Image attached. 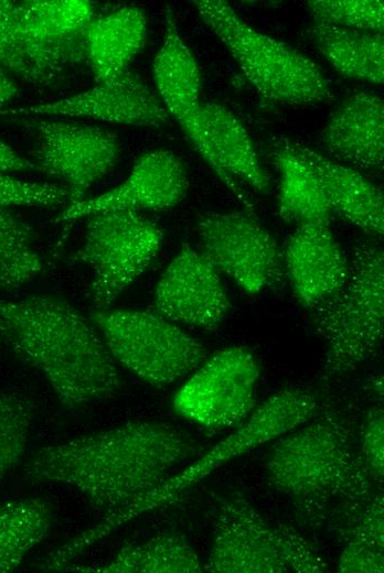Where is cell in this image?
<instances>
[{
	"label": "cell",
	"mask_w": 384,
	"mask_h": 573,
	"mask_svg": "<svg viewBox=\"0 0 384 573\" xmlns=\"http://www.w3.org/2000/svg\"><path fill=\"white\" fill-rule=\"evenodd\" d=\"M360 455L373 480L383 482L384 475V413L381 408L367 411L362 425Z\"/></svg>",
	"instance_id": "32"
},
{
	"label": "cell",
	"mask_w": 384,
	"mask_h": 573,
	"mask_svg": "<svg viewBox=\"0 0 384 573\" xmlns=\"http://www.w3.org/2000/svg\"><path fill=\"white\" fill-rule=\"evenodd\" d=\"M326 149L343 162L382 170L384 102L372 91H358L332 112L322 131Z\"/></svg>",
	"instance_id": "20"
},
{
	"label": "cell",
	"mask_w": 384,
	"mask_h": 573,
	"mask_svg": "<svg viewBox=\"0 0 384 573\" xmlns=\"http://www.w3.org/2000/svg\"><path fill=\"white\" fill-rule=\"evenodd\" d=\"M273 158L279 172L280 218L297 226L330 224L331 209L310 166L279 142Z\"/></svg>",
	"instance_id": "25"
},
{
	"label": "cell",
	"mask_w": 384,
	"mask_h": 573,
	"mask_svg": "<svg viewBox=\"0 0 384 573\" xmlns=\"http://www.w3.org/2000/svg\"><path fill=\"white\" fill-rule=\"evenodd\" d=\"M189 187L186 170L171 151L157 149L140 155L117 186L88 199L72 203L56 218L65 230L76 220L110 209H167L178 205Z\"/></svg>",
	"instance_id": "17"
},
{
	"label": "cell",
	"mask_w": 384,
	"mask_h": 573,
	"mask_svg": "<svg viewBox=\"0 0 384 573\" xmlns=\"http://www.w3.org/2000/svg\"><path fill=\"white\" fill-rule=\"evenodd\" d=\"M278 142L300 156L317 176L331 212L377 236L384 234V197L382 190L354 169L294 142Z\"/></svg>",
	"instance_id": "19"
},
{
	"label": "cell",
	"mask_w": 384,
	"mask_h": 573,
	"mask_svg": "<svg viewBox=\"0 0 384 573\" xmlns=\"http://www.w3.org/2000/svg\"><path fill=\"white\" fill-rule=\"evenodd\" d=\"M0 334L43 375L65 409L105 400L120 387L118 365L99 331L61 296L0 300Z\"/></svg>",
	"instance_id": "2"
},
{
	"label": "cell",
	"mask_w": 384,
	"mask_h": 573,
	"mask_svg": "<svg viewBox=\"0 0 384 573\" xmlns=\"http://www.w3.org/2000/svg\"><path fill=\"white\" fill-rule=\"evenodd\" d=\"M317 417L279 436L265 465L268 483L306 516L365 499L372 479L349 426L334 414Z\"/></svg>",
	"instance_id": "3"
},
{
	"label": "cell",
	"mask_w": 384,
	"mask_h": 573,
	"mask_svg": "<svg viewBox=\"0 0 384 573\" xmlns=\"http://www.w3.org/2000/svg\"><path fill=\"white\" fill-rule=\"evenodd\" d=\"M32 236L30 227L0 239V288H20L42 271L43 261L31 247Z\"/></svg>",
	"instance_id": "29"
},
{
	"label": "cell",
	"mask_w": 384,
	"mask_h": 573,
	"mask_svg": "<svg viewBox=\"0 0 384 573\" xmlns=\"http://www.w3.org/2000/svg\"><path fill=\"white\" fill-rule=\"evenodd\" d=\"M307 32L317 50L340 74L370 84H383V33L317 20Z\"/></svg>",
	"instance_id": "23"
},
{
	"label": "cell",
	"mask_w": 384,
	"mask_h": 573,
	"mask_svg": "<svg viewBox=\"0 0 384 573\" xmlns=\"http://www.w3.org/2000/svg\"><path fill=\"white\" fill-rule=\"evenodd\" d=\"M64 571L100 573H199L200 556L180 532L166 531L141 542L127 543L106 562L67 565Z\"/></svg>",
	"instance_id": "24"
},
{
	"label": "cell",
	"mask_w": 384,
	"mask_h": 573,
	"mask_svg": "<svg viewBox=\"0 0 384 573\" xmlns=\"http://www.w3.org/2000/svg\"><path fill=\"white\" fill-rule=\"evenodd\" d=\"M18 87L14 80L0 68V111L15 97Z\"/></svg>",
	"instance_id": "36"
},
{
	"label": "cell",
	"mask_w": 384,
	"mask_h": 573,
	"mask_svg": "<svg viewBox=\"0 0 384 573\" xmlns=\"http://www.w3.org/2000/svg\"><path fill=\"white\" fill-rule=\"evenodd\" d=\"M201 252L244 291L255 294L279 281L281 256L276 239L254 218L213 213L199 218Z\"/></svg>",
	"instance_id": "12"
},
{
	"label": "cell",
	"mask_w": 384,
	"mask_h": 573,
	"mask_svg": "<svg viewBox=\"0 0 384 573\" xmlns=\"http://www.w3.org/2000/svg\"><path fill=\"white\" fill-rule=\"evenodd\" d=\"M29 170H35L33 162L0 140V173L9 174Z\"/></svg>",
	"instance_id": "34"
},
{
	"label": "cell",
	"mask_w": 384,
	"mask_h": 573,
	"mask_svg": "<svg viewBox=\"0 0 384 573\" xmlns=\"http://www.w3.org/2000/svg\"><path fill=\"white\" fill-rule=\"evenodd\" d=\"M35 170L63 182L70 204L84 199L114 167L120 142L116 133L96 125L53 118L34 120Z\"/></svg>",
	"instance_id": "11"
},
{
	"label": "cell",
	"mask_w": 384,
	"mask_h": 573,
	"mask_svg": "<svg viewBox=\"0 0 384 573\" xmlns=\"http://www.w3.org/2000/svg\"><path fill=\"white\" fill-rule=\"evenodd\" d=\"M66 202H70L68 193L62 185L0 173V209L14 206L53 207Z\"/></svg>",
	"instance_id": "30"
},
{
	"label": "cell",
	"mask_w": 384,
	"mask_h": 573,
	"mask_svg": "<svg viewBox=\"0 0 384 573\" xmlns=\"http://www.w3.org/2000/svg\"><path fill=\"white\" fill-rule=\"evenodd\" d=\"M89 317L116 364L153 387L171 385L206 359L196 338L159 313L104 307Z\"/></svg>",
	"instance_id": "8"
},
{
	"label": "cell",
	"mask_w": 384,
	"mask_h": 573,
	"mask_svg": "<svg viewBox=\"0 0 384 573\" xmlns=\"http://www.w3.org/2000/svg\"><path fill=\"white\" fill-rule=\"evenodd\" d=\"M163 41L152 63L157 95L170 116L180 121L200 104L201 74L184 43L169 6L163 9Z\"/></svg>",
	"instance_id": "22"
},
{
	"label": "cell",
	"mask_w": 384,
	"mask_h": 573,
	"mask_svg": "<svg viewBox=\"0 0 384 573\" xmlns=\"http://www.w3.org/2000/svg\"><path fill=\"white\" fill-rule=\"evenodd\" d=\"M0 115L87 118L146 128H160L171 118L157 93L129 68L81 93Z\"/></svg>",
	"instance_id": "15"
},
{
	"label": "cell",
	"mask_w": 384,
	"mask_h": 573,
	"mask_svg": "<svg viewBox=\"0 0 384 573\" xmlns=\"http://www.w3.org/2000/svg\"><path fill=\"white\" fill-rule=\"evenodd\" d=\"M285 526L268 523L241 495L216 508L203 570L211 573H287Z\"/></svg>",
	"instance_id": "13"
},
{
	"label": "cell",
	"mask_w": 384,
	"mask_h": 573,
	"mask_svg": "<svg viewBox=\"0 0 384 573\" xmlns=\"http://www.w3.org/2000/svg\"><path fill=\"white\" fill-rule=\"evenodd\" d=\"M178 123L216 176L253 212L234 176L262 193L269 192L270 180L241 120L225 106L207 101L200 102Z\"/></svg>",
	"instance_id": "14"
},
{
	"label": "cell",
	"mask_w": 384,
	"mask_h": 573,
	"mask_svg": "<svg viewBox=\"0 0 384 573\" xmlns=\"http://www.w3.org/2000/svg\"><path fill=\"white\" fill-rule=\"evenodd\" d=\"M153 303L166 318L206 331L216 329L231 309L218 271L188 244L162 272Z\"/></svg>",
	"instance_id": "16"
},
{
	"label": "cell",
	"mask_w": 384,
	"mask_h": 573,
	"mask_svg": "<svg viewBox=\"0 0 384 573\" xmlns=\"http://www.w3.org/2000/svg\"><path fill=\"white\" fill-rule=\"evenodd\" d=\"M52 509L41 498L0 500V573L17 570L47 536Z\"/></svg>",
	"instance_id": "26"
},
{
	"label": "cell",
	"mask_w": 384,
	"mask_h": 573,
	"mask_svg": "<svg viewBox=\"0 0 384 573\" xmlns=\"http://www.w3.org/2000/svg\"><path fill=\"white\" fill-rule=\"evenodd\" d=\"M285 263L296 299L306 309L337 292L349 263L329 224L298 225L287 241Z\"/></svg>",
	"instance_id": "18"
},
{
	"label": "cell",
	"mask_w": 384,
	"mask_h": 573,
	"mask_svg": "<svg viewBox=\"0 0 384 573\" xmlns=\"http://www.w3.org/2000/svg\"><path fill=\"white\" fill-rule=\"evenodd\" d=\"M95 17L85 0H0V68L38 88L58 84L86 62Z\"/></svg>",
	"instance_id": "4"
},
{
	"label": "cell",
	"mask_w": 384,
	"mask_h": 573,
	"mask_svg": "<svg viewBox=\"0 0 384 573\" xmlns=\"http://www.w3.org/2000/svg\"><path fill=\"white\" fill-rule=\"evenodd\" d=\"M337 571L341 573H382L384 551L345 543L341 551Z\"/></svg>",
	"instance_id": "33"
},
{
	"label": "cell",
	"mask_w": 384,
	"mask_h": 573,
	"mask_svg": "<svg viewBox=\"0 0 384 573\" xmlns=\"http://www.w3.org/2000/svg\"><path fill=\"white\" fill-rule=\"evenodd\" d=\"M350 525L345 543L384 551V500L382 494L367 499Z\"/></svg>",
	"instance_id": "31"
},
{
	"label": "cell",
	"mask_w": 384,
	"mask_h": 573,
	"mask_svg": "<svg viewBox=\"0 0 384 573\" xmlns=\"http://www.w3.org/2000/svg\"><path fill=\"white\" fill-rule=\"evenodd\" d=\"M196 453L175 426L136 420L40 448L22 467L31 484H58L106 515L140 498Z\"/></svg>",
	"instance_id": "1"
},
{
	"label": "cell",
	"mask_w": 384,
	"mask_h": 573,
	"mask_svg": "<svg viewBox=\"0 0 384 573\" xmlns=\"http://www.w3.org/2000/svg\"><path fill=\"white\" fill-rule=\"evenodd\" d=\"M147 30L146 12L137 6H124L93 19L85 34V52L97 83L128 69L145 44Z\"/></svg>",
	"instance_id": "21"
},
{
	"label": "cell",
	"mask_w": 384,
	"mask_h": 573,
	"mask_svg": "<svg viewBox=\"0 0 384 573\" xmlns=\"http://www.w3.org/2000/svg\"><path fill=\"white\" fill-rule=\"evenodd\" d=\"M318 413V399L310 391L295 387L277 391L256 408L235 432L192 464L170 475L140 498L107 513L98 521L99 531L110 534L132 519L171 504L223 464L297 429Z\"/></svg>",
	"instance_id": "7"
},
{
	"label": "cell",
	"mask_w": 384,
	"mask_h": 573,
	"mask_svg": "<svg viewBox=\"0 0 384 573\" xmlns=\"http://www.w3.org/2000/svg\"><path fill=\"white\" fill-rule=\"evenodd\" d=\"M30 227L9 209H0V238Z\"/></svg>",
	"instance_id": "35"
},
{
	"label": "cell",
	"mask_w": 384,
	"mask_h": 573,
	"mask_svg": "<svg viewBox=\"0 0 384 573\" xmlns=\"http://www.w3.org/2000/svg\"><path fill=\"white\" fill-rule=\"evenodd\" d=\"M193 6L263 98L291 106L333 98L329 82L314 62L252 28L226 1L195 0Z\"/></svg>",
	"instance_id": "6"
},
{
	"label": "cell",
	"mask_w": 384,
	"mask_h": 573,
	"mask_svg": "<svg viewBox=\"0 0 384 573\" xmlns=\"http://www.w3.org/2000/svg\"><path fill=\"white\" fill-rule=\"evenodd\" d=\"M310 311L326 348L321 379H338L371 359L384 333L383 251L369 245L356 247L343 285Z\"/></svg>",
	"instance_id": "5"
},
{
	"label": "cell",
	"mask_w": 384,
	"mask_h": 573,
	"mask_svg": "<svg viewBox=\"0 0 384 573\" xmlns=\"http://www.w3.org/2000/svg\"><path fill=\"white\" fill-rule=\"evenodd\" d=\"M87 218L83 245L73 259L92 270L90 301L97 309L109 307L157 257L163 233L134 209L104 210Z\"/></svg>",
	"instance_id": "9"
},
{
	"label": "cell",
	"mask_w": 384,
	"mask_h": 573,
	"mask_svg": "<svg viewBox=\"0 0 384 573\" xmlns=\"http://www.w3.org/2000/svg\"><path fill=\"white\" fill-rule=\"evenodd\" d=\"M32 422L31 400L18 392H0V480L21 462Z\"/></svg>",
	"instance_id": "27"
},
{
	"label": "cell",
	"mask_w": 384,
	"mask_h": 573,
	"mask_svg": "<svg viewBox=\"0 0 384 573\" xmlns=\"http://www.w3.org/2000/svg\"><path fill=\"white\" fill-rule=\"evenodd\" d=\"M258 377V363L248 348H224L206 357L182 385L173 409L209 429L239 426L254 411Z\"/></svg>",
	"instance_id": "10"
},
{
	"label": "cell",
	"mask_w": 384,
	"mask_h": 573,
	"mask_svg": "<svg viewBox=\"0 0 384 573\" xmlns=\"http://www.w3.org/2000/svg\"><path fill=\"white\" fill-rule=\"evenodd\" d=\"M313 20L339 26L380 32L384 29V3L380 0H309Z\"/></svg>",
	"instance_id": "28"
}]
</instances>
